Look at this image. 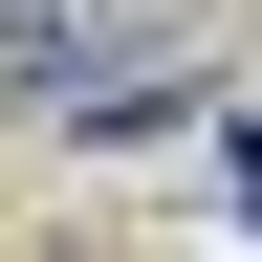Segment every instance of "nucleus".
Instances as JSON below:
<instances>
[{"instance_id":"1","label":"nucleus","mask_w":262,"mask_h":262,"mask_svg":"<svg viewBox=\"0 0 262 262\" xmlns=\"http://www.w3.org/2000/svg\"><path fill=\"white\" fill-rule=\"evenodd\" d=\"M219 196H241V219H262V110H241V131H219Z\"/></svg>"}]
</instances>
